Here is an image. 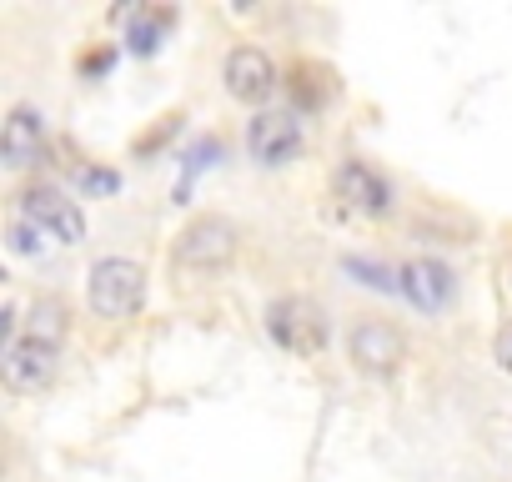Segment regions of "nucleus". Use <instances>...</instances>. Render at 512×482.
Segmentation results:
<instances>
[{
	"label": "nucleus",
	"mask_w": 512,
	"mask_h": 482,
	"mask_svg": "<svg viewBox=\"0 0 512 482\" xmlns=\"http://www.w3.org/2000/svg\"><path fill=\"white\" fill-rule=\"evenodd\" d=\"M56 357H61V347H46L36 337H16L6 347V362H0V367H6V382L16 392H41L56 377Z\"/></svg>",
	"instance_id": "0eeeda50"
},
{
	"label": "nucleus",
	"mask_w": 512,
	"mask_h": 482,
	"mask_svg": "<svg viewBox=\"0 0 512 482\" xmlns=\"http://www.w3.org/2000/svg\"><path fill=\"white\" fill-rule=\"evenodd\" d=\"M166 21H171V11H161V16H151L146 26H136V31H131V51H136V56H151V51H156V26H166Z\"/></svg>",
	"instance_id": "4468645a"
},
{
	"label": "nucleus",
	"mask_w": 512,
	"mask_h": 482,
	"mask_svg": "<svg viewBox=\"0 0 512 482\" xmlns=\"http://www.w3.org/2000/svg\"><path fill=\"white\" fill-rule=\"evenodd\" d=\"M21 211H26V221H36L41 231H51L56 241H81V236H86V216H81V206L66 201V196L51 191V186L26 191V196H21Z\"/></svg>",
	"instance_id": "423d86ee"
},
{
	"label": "nucleus",
	"mask_w": 512,
	"mask_h": 482,
	"mask_svg": "<svg viewBox=\"0 0 512 482\" xmlns=\"http://www.w3.org/2000/svg\"><path fill=\"white\" fill-rule=\"evenodd\" d=\"M41 151H46V126H41V116L26 111V106H16V111L6 116V131H0V156H6V166L26 171V166L41 161Z\"/></svg>",
	"instance_id": "9d476101"
},
{
	"label": "nucleus",
	"mask_w": 512,
	"mask_h": 482,
	"mask_svg": "<svg viewBox=\"0 0 512 482\" xmlns=\"http://www.w3.org/2000/svg\"><path fill=\"white\" fill-rule=\"evenodd\" d=\"M11 247H16L21 257H36V252H41V226H36V221H16V226H11Z\"/></svg>",
	"instance_id": "ddd939ff"
},
{
	"label": "nucleus",
	"mask_w": 512,
	"mask_h": 482,
	"mask_svg": "<svg viewBox=\"0 0 512 482\" xmlns=\"http://www.w3.org/2000/svg\"><path fill=\"white\" fill-rule=\"evenodd\" d=\"M332 191H337V201H342L347 211H357V216H382V211L392 206V191H387V181H382L372 166H362V161H347V166H337V176H332Z\"/></svg>",
	"instance_id": "6e6552de"
},
{
	"label": "nucleus",
	"mask_w": 512,
	"mask_h": 482,
	"mask_svg": "<svg viewBox=\"0 0 512 482\" xmlns=\"http://www.w3.org/2000/svg\"><path fill=\"white\" fill-rule=\"evenodd\" d=\"M246 146L262 166H287L302 151V126H297L292 111H262L246 131Z\"/></svg>",
	"instance_id": "39448f33"
},
{
	"label": "nucleus",
	"mask_w": 512,
	"mask_h": 482,
	"mask_svg": "<svg viewBox=\"0 0 512 482\" xmlns=\"http://www.w3.org/2000/svg\"><path fill=\"white\" fill-rule=\"evenodd\" d=\"M226 91H231L236 101H267V96L277 91V66H272L262 51L241 46V51L226 56Z\"/></svg>",
	"instance_id": "1a4fd4ad"
},
{
	"label": "nucleus",
	"mask_w": 512,
	"mask_h": 482,
	"mask_svg": "<svg viewBox=\"0 0 512 482\" xmlns=\"http://www.w3.org/2000/svg\"><path fill=\"white\" fill-rule=\"evenodd\" d=\"M267 327H272V337H277L287 352H297V357H312V352L327 347V317H322V307L307 302V297H282V302H272Z\"/></svg>",
	"instance_id": "f03ea898"
},
{
	"label": "nucleus",
	"mask_w": 512,
	"mask_h": 482,
	"mask_svg": "<svg viewBox=\"0 0 512 482\" xmlns=\"http://www.w3.org/2000/svg\"><path fill=\"white\" fill-rule=\"evenodd\" d=\"M76 181H81L86 191H116V186H121L111 171H76Z\"/></svg>",
	"instance_id": "dca6fc26"
},
{
	"label": "nucleus",
	"mask_w": 512,
	"mask_h": 482,
	"mask_svg": "<svg viewBox=\"0 0 512 482\" xmlns=\"http://www.w3.org/2000/svg\"><path fill=\"white\" fill-rule=\"evenodd\" d=\"M141 302H146V272L136 262H126V257L96 262V272H91V307L101 317H116V322L136 317Z\"/></svg>",
	"instance_id": "f257e3e1"
},
{
	"label": "nucleus",
	"mask_w": 512,
	"mask_h": 482,
	"mask_svg": "<svg viewBox=\"0 0 512 482\" xmlns=\"http://www.w3.org/2000/svg\"><path fill=\"white\" fill-rule=\"evenodd\" d=\"M497 362H502V367L512 372V322H507V327L497 332Z\"/></svg>",
	"instance_id": "f3484780"
},
{
	"label": "nucleus",
	"mask_w": 512,
	"mask_h": 482,
	"mask_svg": "<svg viewBox=\"0 0 512 482\" xmlns=\"http://www.w3.org/2000/svg\"><path fill=\"white\" fill-rule=\"evenodd\" d=\"M402 292H407L422 312H437V307L452 297V277H447L437 262H407V267H402Z\"/></svg>",
	"instance_id": "9b49d317"
},
{
	"label": "nucleus",
	"mask_w": 512,
	"mask_h": 482,
	"mask_svg": "<svg viewBox=\"0 0 512 482\" xmlns=\"http://www.w3.org/2000/svg\"><path fill=\"white\" fill-rule=\"evenodd\" d=\"M111 66V51H96V56H86V71L96 76V71H106Z\"/></svg>",
	"instance_id": "a211bd4d"
},
{
	"label": "nucleus",
	"mask_w": 512,
	"mask_h": 482,
	"mask_svg": "<svg viewBox=\"0 0 512 482\" xmlns=\"http://www.w3.org/2000/svg\"><path fill=\"white\" fill-rule=\"evenodd\" d=\"M352 362L362 367V372H372V377H387V372H397L402 367V357H407V342H402V332L392 327V322H357V332H352Z\"/></svg>",
	"instance_id": "20e7f679"
},
{
	"label": "nucleus",
	"mask_w": 512,
	"mask_h": 482,
	"mask_svg": "<svg viewBox=\"0 0 512 482\" xmlns=\"http://www.w3.org/2000/svg\"><path fill=\"white\" fill-rule=\"evenodd\" d=\"M26 337H36V342H46V347H61V337H66V307H61L56 297L36 302V307H31V332H26Z\"/></svg>",
	"instance_id": "f8f14e48"
},
{
	"label": "nucleus",
	"mask_w": 512,
	"mask_h": 482,
	"mask_svg": "<svg viewBox=\"0 0 512 482\" xmlns=\"http://www.w3.org/2000/svg\"><path fill=\"white\" fill-rule=\"evenodd\" d=\"M236 226L226 216H201L191 221L181 236H176V262L181 267H196V272H216L236 257Z\"/></svg>",
	"instance_id": "7ed1b4c3"
},
{
	"label": "nucleus",
	"mask_w": 512,
	"mask_h": 482,
	"mask_svg": "<svg viewBox=\"0 0 512 482\" xmlns=\"http://www.w3.org/2000/svg\"><path fill=\"white\" fill-rule=\"evenodd\" d=\"M292 96H297L302 106H322V96H327V91H317V71H312V66H302V71H297Z\"/></svg>",
	"instance_id": "2eb2a0df"
}]
</instances>
